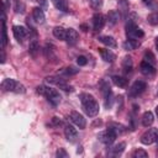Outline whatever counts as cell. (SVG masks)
I'll use <instances>...</instances> for the list:
<instances>
[{"mask_svg":"<svg viewBox=\"0 0 158 158\" xmlns=\"http://www.w3.org/2000/svg\"><path fill=\"white\" fill-rule=\"evenodd\" d=\"M153 121H154L153 114H152L151 111H146V112L143 114V116H142V125H143L144 127H149V126L153 123Z\"/></svg>","mask_w":158,"mask_h":158,"instance_id":"obj_24","label":"cell"},{"mask_svg":"<svg viewBox=\"0 0 158 158\" xmlns=\"http://www.w3.org/2000/svg\"><path fill=\"white\" fill-rule=\"evenodd\" d=\"M51 2L54 5V7L59 11L67 12L68 11V1L67 0H51Z\"/></svg>","mask_w":158,"mask_h":158,"instance_id":"obj_23","label":"cell"},{"mask_svg":"<svg viewBox=\"0 0 158 158\" xmlns=\"http://www.w3.org/2000/svg\"><path fill=\"white\" fill-rule=\"evenodd\" d=\"M149 9H152V10H154V11H157L158 10V2L156 1V0H142Z\"/></svg>","mask_w":158,"mask_h":158,"instance_id":"obj_36","label":"cell"},{"mask_svg":"<svg viewBox=\"0 0 158 158\" xmlns=\"http://www.w3.org/2000/svg\"><path fill=\"white\" fill-rule=\"evenodd\" d=\"M64 135H65V138L69 142H75L78 139L77 128H74V126H72V125H65V127H64Z\"/></svg>","mask_w":158,"mask_h":158,"instance_id":"obj_13","label":"cell"},{"mask_svg":"<svg viewBox=\"0 0 158 158\" xmlns=\"http://www.w3.org/2000/svg\"><path fill=\"white\" fill-rule=\"evenodd\" d=\"M38 1V4L42 6V7H47V0H37ZM40 6V7H41Z\"/></svg>","mask_w":158,"mask_h":158,"instance_id":"obj_40","label":"cell"},{"mask_svg":"<svg viewBox=\"0 0 158 158\" xmlns=\"http://www.w3.org/2000/svg\"><path fill=\"white\" fill-rule=\"evenodd\" d=\"M156 48H157V51H158V36L156 37Z\"/></svg>","mask_w":158,"mask_h":158,"instance_id":"obj_45","label":"cell"},{"mask_svg":"<svg viewBox=\"0 0 158 158\" xmlns=\"http://www.w3.org/2000/svg\"><path fill=\"white\" fill-rule=\"evenodd\" d=\"M56 157L57 158H67L68 157V153L64 148H59L57 152H56Z\"/></svg>","mask_w":158,"mask_h":158,"instance_id":"obj_38","label":"cell"},{"mask_svg":"<svg viewBox=\"0 0 158 158\" xmlns=\"http://www.w3.org/2000/svg\"><path fill=\"white\" fill-rule=\"evenodd\" d=\"M36 91L40 95H43L49 101V104H52L53 106H58L59 105V102H60V95H59V93L56 89H52V88L46 86V85H40V86H37Z\"/></svg>","mask_w":158,"mask_h":158,"instance_id":"obj_2","label":"cell"},{"mask_svg":"<svg viewBox=\"0 0 158 158\" xmlns=\"http://www.w3.org/2000/svg\"><path fill=\"white\" fill-rule=\"evenodd\" d=\"M80 27L83 28V31H88V26H86V25H81Z\"/></svg>","mask_w":158,"mask_h":158,"instance_id":"obj_44","label":"cell"},{"mask_svg":"<svg viewBox=\"0 0 158 158\" xmlns=\"http://www.w3.org/2000/svg\"><path fill=\"white\" fill-rule=\"evenodd\" d=\"M136 15L132 14L128 19H127V22H126V26H125V30H126V36L127 38H142L144 36V32L136 25V20H135Z\"/></svg>","mask_w":158,"mask_h":158,"instance_id":"obj_3","label":"cell"},{"mask_svg":"<svg viewBox=\"0 0 158 158\" xmlns=\"http://www.w3.org/2000/svg\"><path fill=\"white\" fill-rule=\"evenodd\" d=\"M1 63H4L5 62V53H4V49L1 48V60H0Z\"/></svg>","mask_w":158,"mask_h":158,"instance_id":"obj_43","label":"cell"},{"mask_svg":"<svg viewBox=\"0 0 158 158\" xmlns=\"http://www.w3.org/2000/svg\"><path fill=\"white\" fill-rule=\"evenodd\" d=\"M78 72H79V69H77L74 67H68V68H64L62 70V73L63 74H67V75H73V74H77Z\"/></svg>","mask_w":158,"mask_h":158,"instance_id":"obj_37","label":"cell"},{"mask_svg":"<svg viewBox=\"0 0 158 158\" xmlns=\"http://www.w3.org/2000/svg\"><path fill=\"white\" fill-rule=\"evenodd\" d=\"M116 137H117V135H116L112 130H110V128H107V130H105V131H101V132L98 135V139H99L100 142H102L104 144H107V146L112 144L114 141L116 139Z\"/></svg>","mask_w":158,"mask_h":158,"instance_id":"obj_7","label":"cell"},{"mask_svg":"<svg viewBox=\"0 0 158 158\" xmlns=\"http://www.w3.org/2000/svg\"><path fill=\"white\" fill-rule=\"evenodd\" d=\"M89 4L94 10H99L102 7V0H89Z\"/></svg>","mask_w":158,"mask_h":158,"instance_id":"obj_35","label":"cell"},{"mask_svg":"<svg viewBox=\"0 0 158 158\" xmlns=\"http://www.w3.org/2000/svg\"><path fill=\"white\" fill-rule=\"evenodd\" d=\"M77 63H78V65L83 67V65H85V64L88 63V59H86L84 56H79V57L77 58Z\"/></svg>","mask_w":158,"mask_h":158,"instance_id":"obj_39","label":"cell"},{"mask_svg":"<svg viewBox=\"0 0 158 158\" xmlns=\"http://www.w3.org/2000/svg\"><path fill=\"white\" fill-rule=\"evenodd\" d=\"M132 157H133V158H147V157H148V153H147L144 149L138 148V149H136V151L132 153Z\"/></svg>","mask_w":158,"mask_h":158,"instance_id":"obj_33","label":"cell"},{"mask_svg":"<svg viewBox=\"0 0 158 158\" xmlns=\"http://www.w3.org/2000/svg\"><path fill=\"white\" fill-rule=\"evenodd\" d=\"M99 41L101 42V43H104L106 47H109V48H115L116 46H117V43H116V40L112 37V36H100L99 37Z\"/></svg>","mask_w":158,"mask_h":158,"instance_id":"obj_20","label":"cell"},{"mask_svg":"<svg viewBox=\"0 0 158 158\" xmlns=\"http://www.w3.org/2000/svg\"><path fill=\"white\" fill-rule=\"evenodd\" d=\"M105 16L102 15V14H95L94 16H93V28H94V31H96V32H99V31H101L102 30V27H104V25H105Z\"/></svg>","mask_w":158,"mask_h":158,"instance_id":"obj_10","label":"cell"},{"mask_svg":"<svg viewBox=\"0 0 158 158\" xmlns=\"http://www.w3.org/2000/svg\"><path fill=\"white\" fill-rule=\"evenodd\" d=\"M4 4H5L4 9L5 10H10V0H4Z\"/></svg>","mask_w":158,"mask_h":158,"instance_id":"obj_41","label":"cell"},{"mask_svg":"<svg viewBox=\"0 0 158 158\" xmlns=\"http://www.w3.org/2000/svg\"><path fill=\"white\" fill-rule=\"evenodd\" d=\"M156 114H157V116H158V105H157V107H156Z\"/></svg>","mask_w":158,"mask_h":158,"instance_id":"obj_47","label":"cell"},{"mask_svg":"<svg viewBox=\"0 0 158 158\" xmlns=\"http://www.w3.org/2000/svg\"><path fill=\"white\" fill-rule=\"evenodd\" d=\"M38 51H40V43H38V41H37V40H32V41L30 42V46H28V52H30V54L33 56V57H36V54H37Z\"/></svg>","mask_w":158,"mask_h":158,"instance_id":"obj_28","label":"cell"},{"mask_svg":"<svg viewBox=\"0 0 158 158\" xmlns=\"http://www.w3.org/2000/svg\"><path fill=\"white\" fill-rule=\"evenodd\" d=\"M147 21H148V23L152 25V26L158 25V11H154V12L149 14V15L147 16Z\"/></svg>","mask_w":158,"mask_h":158,"instance_id":"obj_32","label":"cell"},{"mask_svg":"<svg viewBox=\"0 0 158 158\" xmlns=\"http://www.w3.org/2000/svg\"><path fill=\"white\" fill-rule=\"evenodd\" d=\"M79 40V35L78 32L74 30V28H68L67 30V37H65V41L69 46H74Z\"/></svg>","mask_w":158,"mask_h":158,"instance_id":"obj_15","label":"cell"},{"mask_svg":"<svg viewBox=\"0 0 158 158\" xmlns=\"http://www.w3.org/2000/svg\"><path fill=\"white\" fill-rule=\"evenodd\" d=\"M143 60H146V62H148V63H151V64H153V65H154V63H156V58H154V56H153L149 51L144 52V58H143Z\"/></svg>","mask_w":158,"mask_h":158,"instance_id":"obj_34","label":"cell"},{"mask_svg":"<svg viewBox=\"0 0 158 158\" xmlns=\"http://www.w3.org/2000/svg\"><path fill=\"white\" fill-rule=\"evenodd\" d=\"M12 33H14L15 38H16L19 42H22V41L26 38V36H27L28 31H27V30H26L23 26L15 25V26H12Z\"/></svg>","mask_w":158,"mask_h":158,"instance_id":"obj_11","label":"cell"},{"mask_svg":"<svg viewBox=\"0 0 158 158\" xmlns=\"http://www.w3.org/2000/svg\"><path fill=\"white\" fill-rule=\"evenodd\" d=\"M132 68H133L132 58H131V57H128V56L123 57V59H122V69H123V72H125L126 74H128V73H131Z\"/></svg>","mask_w":158,"mask_h":158,"instance_id":"obj_22","label":"cell"},{"mask_svg":"<svg viewBox=\"0 0 158 158\" xmlns=\"http://www.w3.org/2000/svg\"><path fill=\"white\" fill-rule=\"evenodd\" d=\"M157 95H158V85H157Z\"/></svg>","mask_w":158,"mask_h":158,"instance_id":"obj_48","label":"cell"},{"mask_svg":"<svg viewBox=\"0 0 158 158\" xmlns=\"http://www.w3.org/2000/svg\"><path fill=\"white\" fill-rule=\"evenodd\" d=\"M14 10L16 14H23L25 12V4L22 0H14Z\"/></svg>","mask_w":158,"mask_h":158,"instance_id":"obj_31","label":"cell"},{"mask_svg":"<svg viewBox=\"0 0 158 158\" xmlns=\"http://www.w3.org/2000/svg\"><path fill=\"white\" fill-rule=\"evenodd\" d=\"M32 17H33V20H35L37 23H40V25H42V23L44 22V20H46L44 12H43V10H42L41 7H33V9H32Z\"/></svg>","mask_w":158,"mask_h":158,"instance_id":"obj_18","label":"cell"},{"mask_svg":"<svg viewBox=\"0 0 158 158\" xmlns=\"http://www.w3.org/2000/svg\"><path fill=\"white\" fill-rule=\"evenodd\" d=\"M80 102H81L84 112L89 117H95L99 114V102L93 95L86 94V93L80 94Z\"/></svg>","mask_w":158,"mask_h":158,"instance_id":"obj_1","label":"cell"},{"mask_svg":"<svg viewBox=\"0 0 158 158\" xmlns=\"http://www.w3.org/2000/svg\"><path fill=\"white\" fill-rule=\"evenodd\" d=\"M81 151H83L81 147H78V151H77V152H78V153H81Z\"/></svg>","mask_w":158,"mask_h":158,"instance_id":"obj_46","label":"cell"},{"mask_svg":"<svg viewBox=\"0 0 158 158\" xmlns=\"http://www.w3.org/2000/svg\"><path fill=\"white\" fill-rule=\"evenodd\" d=\"M111 79H112V83H114L116 86H118V88H125V86L127 85V79H126L125 77L114 75Z\"/></svg>","mask_w":158,"mask_h":158,"instance_id":"obj_27","label":"cell"},{"mask_svg":"<svg viewBox=\"0 0 158 158\" xmlns=\"http://www.w3.org/2000/svg\"><path fill=\"white\" fill-rule=\"evenodd\" d=\"M99 53H100L101 58H102L105 62H109V63L114 62V59L116 58L115 53H114L111 49H109V48H99Z\"/></svg>","mask_w":158,"mask_h":158,"instance_id":"obj_16","label":"cell"},{"mask_svg":"<svg viewBox=\"0 0 158 158\" xmlns=\"http://www.w3.org/2000/svg\"><path fill=\"white\" fill-rule=\"evenodd\" d=\"M16 85H17V81L11 79V78H6L1 81V89L2 91H14L15 93V89H16Z\"/></svg>","mask_w":158,"mask_h":158,"instance_id":"obj_14","label":"cell"},{"mask_svg":"<svg viewBox=\"0 0 158 158\" xmlns=\"http://www.w3.org/2000/svg\"><path fill=\"white\" fill-rule=\"evenodd\" d=\"M36 1H37V0H36Z\"/></svg>","mask_w":158,"mask_h":158,"instance_id":"obj_49","label":"cell"},{"mask_svg":"<svg viewBox=\"0 0 158 158\" xmlns=\"http://www.w3.org/2000/svg\"><path fill=\"white\" fill-rule=\"evenodd\" d=\"M52 121H53V123H54V125H60V123H62V121H60L58 117H53V120H52Z\"/></svg>","mask_w":158,"mask_h":158,"instance_id":"obj_42","label":"cell"},{"mask_svg":"<svg viewBox=\"0 0 158 158\" xmlns=\"http://www.w3.org/2000/svg\"><path fill=\"white\" fill-rule=\"evenodd\" d=\"M139 69H141V73L146 77H152L156 74V68L153 64L146 62V60H142L141 64H139Z\"/></svg>","mask_w":158,"mask_h":158,"instance_id":"obj_12","label":"cell"},{"mask_svg":"<svg viewBox=\"0 0 158 158\" xmlns=\"http://www.w3.org/2000/svg\"><path fill=\"white\" fill-rule=\"evenodd\" d=\"M53 36H54L56 38L63 41V40H65V37H67V30H64V28L60 27V26H56V27L53 28Z\"/></svg>","mask_w":158,"mask_h":158,"instance_id":"obj_25","label":"cell"},{"mask_svg":"<svg viewBox=\"0 0 158 158\" xmlns=\"http://www.w3.org/2000/svg\"><path fill=\"white\" fill-rule=\"evenodd\" d=\"M120 17H121L120 11H116V10H110V11L107 12V15H106V21L109 22V25L114 26V25H116V23L118 22Z\"/></svg>","mask_w":158,"mask_h":158,"instance_id":"obj_17","label":"cell"},{"mask_svg":"<svg viewBox=\"0 0 158 158\" xmlns=\"http://www.w3.org/2000/svg\"><path fill=\"white\" fill-rule=\"evenodd\" d=\"M125 147H126V143H125V142H120L118 144L114 146V147L110 149V151H111V154H112V156H118V154H121V153L123 152Z\"/></svg>","mask_w":158,"mask_h":158,"instance_id":"obj_29","label":"cell"},{"mask_svg":"<svg viewBox=\"0 0 158 158\" xmlns=\"http://www.w3.org/2000/svg\"><path fill=\"white\" fill-rule=\"evenodd\" d=\"M139 41L137 40V38H127L125 42H123V49H126V51H133V49H136V48H138L139 47Z\"/></svg>","mask_w":158,"mask_h":158,"instance_id":"obj_19","label":"cell"},{"mask_svg":"<svg viewBox=\"0 0 158 158\" xmlns=\"http://www.w3.org/2000/svg\"><path fill=\"white\" fill-rule=\"evenodd\" d=\"M158 138V130L157 128H149L141 136V142L143 144H152Z\"/></svg>","mask_w":158,"mask_h":158,"instance_id":"obj_8","label":"cell"},{"mask_svg":"<svg viewBox=\"0 0 158 158\" xmlns=\"http://www.w3.org/2000/svg\"><path fill=\"white\" fill-rule=\"evenodd\" d=\"M46 81H47L48 84H52V85L58 86L59 89H62V90H64V91H72V90H73V88H72L63 78H60V77H47V78H46Z\"/></svg>","mask_w":158,"mask_h":158,"instance_id":"obj_5","label":"cell"},{"mask_svg":"<svg viewBox=\"0 0 158 158\" xmlns=\"http://www.w3.org/2000/svg\"><path fill=\"white\" fill-rule=\"evenodd\" d=\"M118 4V9H120V14L126 17L127 14H128V9H130V5H128V1L127 0H118L117 1Z\"/></svg>","mask_w":158,"mask_h":158,"instance_id":"obj_26","label":"cell"},{"mask_svg":"<svg viewBox=\"0 0 158 158\" xmlns=\"http://www.w3.org/2000/svg\"><path fill=\"white\" fill-rule=\"evenodd\" d=\"M2 28H1V48L4 49L7 43V33H6V25H5V10L2 11Z\"/></svg>","mask_w":158,"mask_h":158,"instance_id":"obj_21","label":"cell"},{"mask_svg":"<svg viewBox=\"0 0 158 158\" xmlns=\"http://www.w3.org/2000/svg\"><path fill=\"white\" fill-rule=\"evenodd\" d=\"M146 88H147L146 81H143V80H136V81L131 85V88H130V90H128V96H130V98H136V96L141 95V94L146 90Z\"/></svg>","mask_w":158,"mask_h":158,"instance_id":"obj_6","label":"cell"},{"mask_svg":"<svg viewBox=\"0 0 158 158\" xmlns=\"http://www.w3.org/2000/svg\"><path fill=\"white\" fill-rule=\"evenodd\" d=\"M100 88H101V94L104 96V105L106 109H110L112 106L114 99H112V91H111V86L106 80H101L100 83Z\"/></svg>","mask_w":158,"mask_h":158,"instance_id":"obj_4","label":"cell"},{"mask_svg":"<svg viewBox=\"0 0 158 158\" xmlns=\"http://www.w3.org/2000/svg\"><path fill=\"white\" fill-rule=\"evenodd\" d=\"M70 120H72V122H73L77 127H79L80 130L85 128V126H86V121H85L84 116H83L81 114H79L78 111H72V112H70Z\"/></svg>","mask_w":158,"mask_h":158,"instance_id":"obj_9","label":"cell"},{"mask_svg":"<svg viewBox=\"0 0 158 158\" xmlns=\"http://www.w3.org/2000/svg\"><path fill=\"white\" fill-rule=\"evenodd\" d=\"M107 128L112 130L117 136L121 135V133L125 131V127H123L122 125H120V123H116V122H111V123H109V127H107Z\"/></svg>","mask_w":158,"mask_h":158,"instance_id":"obj_30","label":"cell"}]
</instances>
